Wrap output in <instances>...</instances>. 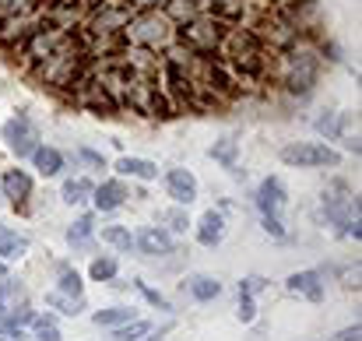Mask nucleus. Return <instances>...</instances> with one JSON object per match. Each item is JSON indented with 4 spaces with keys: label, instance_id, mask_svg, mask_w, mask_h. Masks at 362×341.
Returning <instances> with one entry per match:
<instances>
[{
    "label": "nucleus",
    "instance_id": "f257e3e1",
    "mask_svg": "<svg viewBox=\"0 0 362 341\" xmlns=\"http://www.w3.org/2000/svg\"><path fill=\"white\" fill-rule=\"evenodd\" d=\"M281 162L285 166H299V169H320V166H337L341 155L327 145L316 141H302V145H288L281 148Z\"/></svg>",
    "mask_w": 362,
    "mask_h": 341
},
{
    "label": "nucleus",
    "instance_id": "f03ea898",
    "mask_svg": "<svg viewBox=\"0 0 362 341\" xmlns=\"http://www.w3.org/2000/svg\"><path fill=\"white\" fill-rule=\"evenodd\" d=\"M257 204H260V211H264V229H267V232H271L274 239H281V236H285V225H281V218H278V211H281V204H285V190H281V180L267 176V180L260 183Z\"/></svg>",
    "mask_w": 362,
    "mask_h": 341
},
{
    "label": "nucleus",
    "instance_id": "7ed1b4c3",
    "mask_svg": "<svg viewBox=\"0 0 362 341\" xmlns=\"http://www.w3.org/2000/svg\"><path fill=\"white\" fill-rule=\"evenodd\" d=\"M4 141H8V148H11L18 159H29V155L36 152V145H39V134H36V127H32L25 116H15V120L4 123Z\"/></svg>",
    "mask_w": 362,
    "mask_h": 341
},
{
    "label": "nucleus",
    "instance_id": "20e7f679",
    "mask_svg": "<svg viewBox=\"0 0 362 341\" xmlns=\"http://www.w3.org/2000/svg\"><path fill=\"white\" fill-rule=\"evenodd\" d=\"M0 190H4V197L11 201V208H15L18 215H29L32 180H29L22 169H11V173H4V183H0Z\"/></svg>",
    "mask_w": 362,
    "mask_h": 341
},
{
    "label": "nucleus",
    "instance_id": "39448f33",
    "mask_svg": "<svg viewBox=\"0 0 362 341\" xmlns=\"http://www.w3.org/2000/svg\"><path fill=\"white\" fill-rule=\"evenodd\" d=\"M166 190H169V197H173L176 204H194V201H197V180H194V173H187V169H169Z\"/></svg>",
    "mask_w": 362,
    "mask_h": 341
},
{
    "label": "nucleus",
    "instance_id": "423d86ee",
    "mask_svg": "<svg viewBox=\"0 0 362 341\" xmlns=\"http://www.w3.org/2000/svg\"><path fill=\"white\" fill-rule=\"evenodd\" d=\"M92 197H95V208H99V211H116L130 194H127V187H123L120 180H109V183L95 187V190H92Z\"/></svg>",
    "mask_w": 362,
    "mask_h": 341
},
{
    "label": "nucleus",
    "instance_id": "0eeeda50",
    "mask_svg": "<svg viewBox=\"0 0 362 341\" xmlns=\"http://www.w3.org/2000/svg\"><path fill=\"white\" fill-rule=\"evenodd\" d=\"M222 236H225V222H222V215H218V211H204L201 222H197V239H201L204 246H218Z\"/></svg>",
    "mask_w": 362,
    "mask_h": 341
},
{
    "label": "nucleus",
    "instance_id": "6e6552de",
    "mask_svg": "<svg viewBox=\"0 0 362 341\" xmlns=\"http://www.w3.org/2000/svg\"><path fill=\"white\" fill-rule=\"evenodd\" d=\"M138 246H141V253L162 257V253H173V236L162 232V229H145V232L138 236Z\"/></svg>",
    "mask_w": 362,
    "mask_h": 341
},
{
    "label": "nucleus",
    "instance_id": "1a4fd4ad",
    "mask_svg": "<svg viewBox=\"0 0 362 341\" xmlns=\"http://www.w3.org/2000/svg\"><path fill=\"white\" fill-rule=\"evenodd\" d=\"M29 159H32V166H36L43 176H57V173L64 169V155H60L57 148H46V145H36V152H32Z\"/></svg>",
    "mask_w": 362,
    "mask_h": 341
},
{
    "label": "nucleus",
    "instance_id": "9d476101",
    "mask_svg": "<svg viewBox=\"0 0 362 341\" xmlns=\"http://www.w3.org/2000/svg\"><path fill=\"white\" fill-rule=\"evenodd\" d=\"M285 288H288L292 295H309V299H320V295H323L316 271H302V274H292V278L285 281Z\"/></svg>",
    "mask_w": 362,
    "mask_h": 341
},
{
    "label": "nucleus",
    "instance_id": "9b49d317",
    "mask_svg": "<svg viewBox=\"0 0 362 341\" xmlns=\"http://www.w3.org/2000/svg\"><path fill=\"white\" fill-rule=\"evenodd\" d=\"M116 173H120V176H138V180H155V176H159V166L148 162V159H130V155H123V159L116 162Z\"/></svg>",
    "mask_w": 362,
    "mask_h": 341
},
{
    "label": "nucleus",
    "instance_id": "f8f14e48",
    "mask_svg": "<svg viewBox=\"0 0 362 341\" xmlns=\"http://www.w3.org/2000/svg\"><path fill=\"white\" fill-rule=\"evenodd\" d=\"M25 250H29V239H25V236H18V232H11V229L0 232V257H4V260H18V257H25Z\"/></svg>",
    "mask_w": 362,
    "mask_h": 341
},
{
    "label": "nucleus",
    "instance_id": "ddd939ff",
    "mask_svg": "<svg viewBox=\"0 0 362 341\" xmlns=\"http://www.w3.org/2000/svg\"><path fill=\"white\" fill-rule=\"evenodd\" d=\"M46 302H50L53 309L67 313V316H78V313L85 309V299H81V295H60V292H50V295H46Z\"/></svg>",
    "mask_w": 362,
    "mask_h": 341
},
{
    "label": "nucleus",
    "instance_id": "4468645a",
    "mask_svg": "<svg viewBox=\"0 0 362 341\" xmlns=\"http://www.w3.org/2000/svg\"><path fill=\"white\" fill-rule=\"evenodd\" d=\"M187 285H190V292H194L201 302H208V299H215V295L222 292V285H218L215 278H208V274H197V278H190Z\"/></svg>",
    "mask_w": 362,
    "mask_h": 341
},
{
    "label": "nucleus",
    "instance_id": "2eb2a0df",
    "mask_svg": "<svg viewBox=\"0 0 362 341\" xmlns=\"http://www.w3.org/2000/svg\"><path fill=\"white\" fill-rule=\"evenodd\" d=\"M152 330V323L148 320H127V323H120L116 330H113V337L109 341H138L141 334H148Z\"/></svg>",
    "mask_w": 362,
    "mask_h": 341
},
{
    "label": "nucleus",
    "instance_id": "dca6fc26",
    "mask_svg": "<svg viewBox=\"0 0 362 341\" xmlns=\"http://www.w3.org/2000/svg\"><path fill=\"white\" fill-rule=\"evenodd\" d=\"M92 190H95V187H92L88 180H67V183H64V190H60V197H64L67 204H81Z\"/></svg>",
    "mask_w": 362,
    "mask_h": 341
},
{
    "label": "nucleus",
    "instance_id": "f3484780",
    "mask_svg": "<svg viewBox=\"0 0 362 341\" xmlns=\"http://www.w3.org/2000/svg\"><path fill=\"white\" fill-rule=\"evenodd\" d=\"M236 148H239V141H236V138H222V141L211 148V159H215V162H222V166H236Z\"/></svg>",
    "mask_w": 362,
    "mask_h": 341
},
{
    "label": "nucleus",
    "instance_id": "a211bd4d",
    "mask_svg": "<svg viewBox=\"0 0 362 341\" xmlns=\"http://www.w3.org/2000/svg\"><path fill=\"white\" fill-rule=\"evenodd\" d=\"M102 243H113L120 250H134V239H130V232L123 225H106L102 229Z\"/></svg>",
    "mask_w": 362,
    "mask_h": 341
},
{
    "label": "nucleus",
    "instance_id": "6ab92c4d",
    "mask_svg": "<svg viewBox=\"0 0 362 341\" xmlns=\"http://www.w3.org/2000/svg\"><path fill=\"white\" fill-rule=\"evenodd\" d=\"M130 316H134L130 309H120V306H116V309H99V313H95V323H99V327H120V323H127Z\"/></svg>",
    "mask_w": 362,
    "mask_h": 341
},
{
    "label": "nucleus",
    "instance_id": "aec40b11",
    "mask_svg": "<svg viewBox=\"0 0 362 341\" xmlns=\"http://www.w3.org/2000/svg\"><path fill=\"white\" fill-rule=\"evenodd\" d=\"M32 323H36V337H43V341H60V330H57V320L53 316H32Z\"/></svg>",
    "mask_w": 362,
    "mask_h": 341
},
{
    "label": "nucleus",
    "instance_id": "412c9836",
    "mask_svg": "<svg viewBox=\"0 0 362 341\" xmlns=\"http://www.w3.org/2000/svg\"><path fill=\"white\" fill-rule=\"evenodd\" d=\"M88 236H92V218L85 215V218H78L71 229H67V239L74 243V246H85L88 243Z\"/></svg>",
    "mask_w": 362,
    "mask_h": 341
},
{
    "label": "nucleus",
    "instance_id": "4be33fe9",
    "mask_svg": "<svg viewBox=\"0 0 362 341\" xmlns=\"http://www.w3.org/2000/svg\"><path fill=\"white\" fill-rule=\"evenodd\" d=\"M92 278H95V281H109V278H116V260H113V257H99V260H92Z\"/></svg>",
    "mask_w": 362,
    "mask_h": 341
},
{
    "label": "nucleus",
    "instance_id": "5701e85b",
    "mask_svg": "<svg viewBox=\"0 0 362 341\" xmlns=\"http://www.w3.org/2000/svg\"><path fill=\"white\" fill-rule=\"evenodd\" d=\"M60 295H81V278H78V271H71V267L60 271Z\"/></svg>",
    "mask_w": 362,
    "mask_h": 341
},
{
    "label": "nucleus",
    "instance_id": "b1692460",
    "mask_svg": "<svg viewBox=\"0 0 362 341\" xmlns=\"http://www.w3.org/2000/svg\"><path fill=\"white\" fill-rule=\"evenodd\" d=\"M162 218H166V222H169V225H173L176 232H187V225H190V218H187V215H183L180 208H173V211H166Z\"/></svg>",
    "mask_w": 362,
    "mask_h": 341
},
{
    "label": "nucleus",
    "instance_id": "393cba45",
    "mask_svg": "<svg viewBox=\"0 0 362 341\" xmlns=\"http://www.w3.org/2000/svg\"><path fill=\"white\" fill-rule=\"evenodd\" d=\"M253 316H257V306H253L250 295H243V299H239V320H243V323H253Z\"/></svg>",
    "mask_w": 362,
    "mask_h": 341
},
{
    "label": "nucleus",
    "instance_id": "a878e982",
    "mask_svg": "<svg viewBox=\"0 0 362 341\" xmlns=\"http://www.w3.org/2000/svg\"><path fill=\"white\" fill-rule=\"evenodd\" d=\"M138 288H141V292H145V295H148V299H152L159 309H169V299H166V295H159V292H155V288H148L145 281H138Z\"/></svg>",
    "mask_w": 362,
    "mask_h": 341
},
{
    "label": "nucleus",
    "instance_id": "bb28decb",
    "mask_svg": "<svg viewBox=\"0 0 362 341\" xmlns=\"http://www.w3.org/2000/svg\"><path fill=\"white\" fill-rule=\"evenodd\" d=\"M260 288H264V278H250V281L239 285V295H250V292H260Z\"/></svg>",
    "mask_w": 362,
    "mask_h": 341
},
{
    "label": "nucleus",
    "instance_id": "cd10ccee",
    "mask_svg": "<svg viewBox=\"0 0 362 341\" xmlns=\"http://www.w3.org/2000/svg\"><path fill=\"white\" fill-rule=\"evenodd\" d=\"M316 131H320V134H334V113L320 116V120H316Z\"/></svg>",
    "mask_w": 362,
    "mask_h": 341
},
{
    "label": "nucleus",
    "instance_id": "c85d7f7f",
    "mask_svg": "<svg viewBox=\"0 0 362 341\" xmlns=\"http://www.w3.org/2000/svg\"><path fill=\"white\" fill-rule=\"evenodd\" d=\"M358 334H362V327L355 323V327H344V330L337 334V341H358Z\"/></svg>",
    "mask_w": 362,
    "mask_h": 341
},
{
    "label": "nucleus",
    "instance_id": "c756f323",
    "mask_svg": "<svg viewBox=\"0 0 362 341\" xmlns=\"http://www.w3.org/2000/svg\"><path fill=\"white\" fill-rule=\"evenodd\" d=\"M81 159H85V162H92V166H99V169H106L102 155H95V152H88V148H81Z\"/></svg>",
    "mask_w": 362,
    "mask_h": 341
},
{
    "label": "nucleus",
    "instance_id": "7c9ffc66",
    "mask_svg": "<svg viewBox=\"0 0 362 341\" xmlns=\"http://www.w3.org/2000/svg\"><path fill=\"white\" fill-rule=\"evenodd\" d=\"M8 313V302H4V292H0V316H4Z\"/></svg>",
    "mask_w": 362,
    "mask_h": 341
},
{
    "label": "nucleus",
    "instance_id": "2f4dec72",
    "mask_svg": "<svg viewBox=\"0 0 362 341\" xmlns=\"http://www.w3.org/2000/svg\"><path fill=\"white\" fill-rule=\"evenodd\" d=\"M148 341H162V334H155V337H148Z\"/></svg>",
    "mask_w": 362,
    "mask_h": 341
},
{
    "label": "nucleus",
    "instance_id": "473e14b6",
    "mask_svg": "<svg viewBox=\"0 0 362 341\" xmlns=\"http://www.w3.org/2000/svg\"><path fill=\"white\" fill-rule=\"evenodd\" d=\"M4 229H8V225H0V232H4Z\"/></svg>",
    "mask_w": 362,
    "mask_h": 341
},
{
    "label": "nucleus",
    "instance_id": "72a5a7b5",
    "mask_svg": "<svg viewBox=\"0 0 362 341\" xmlns=\"http://www.w3.org/2000/svg\"><path fill=\"white\" fill-rule=\"evenodd\" d=\"M0 274H4V267H0Z\"/></svg>",
    "mask_w": 362,
    "mask_h": 341
},
{
    "label": "nucleus",
    "instance_id": "f704fd0d",
    "mask_svg": "<svg viewBox=\"0 0 362 341\" xmlns=\"http://www.w3.org/2000/svg\"><path fill=\"white\" fill-rule=\"evenodd\" d=\"M0 330H4V327H0Z\"/></svg>",
    "mask_w": 362,
    "mask_h": 341
}]
</instances>
